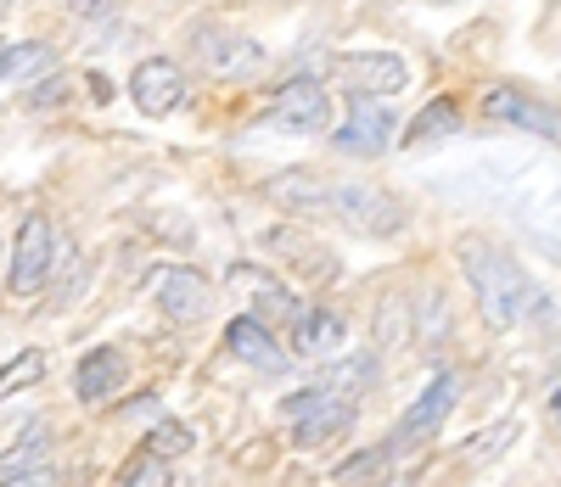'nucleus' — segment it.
<instances>
[{"instance_id":"nucleus-1","label":"nucleus","mask_w":561,"mask_h":487,"mask_svg":"<svg viewBox=\"0 0 561 487\" xmlns=\"http://www.w3.org/2000/svg\"><path fill=\"white\" fill-rule=\"evenodd\" d=\"M455 253H460V275H466V286H472V303H478L483 325L511 331L534 303V286H528L523 264L505 247H494V241H483V235H466Z\"/></svg>"},{"instance_id":"nucleus-2","label":"nucleus","mask_w":561,"mask_h":487,"mask_svg":"<svg viewBox=\"0 0 561 487\" xmlns=\"http://www.w3.org/2000/svg\"><path fill=\"white\" fill-rule=\"evenodd\" d=\"M185 39H192V62H197L208 79H219V84H248V79L264 73V45H259L253 34H242V28L197 23Z\"/></svg>"},{"instance_id":"nucleus-3","label":"nucleus","mask_w":561,"mask_h":487,"mask_svg":"<svg viewBox=\"0 0 561 487\" xmlns=\"http://www.w3.org/2000/svg\"><path fill=\"white\" fill-rule=\"evenodd\" d=\"M325 213L343 219L359 235H399L404 230L399 197H388L382 185H365V179H332L325 185Z\"/></svg>"},{"instance_id":"nucleus-4","label":"nucleus","mask_w":561,"mask_h":487,"mask_svg":"<svg viewBox=\"0 0 561 487\" xmlns=\"http://www.w3.org/2000/svg\"><path fill=\"white\" fill-rule=\"evenodd\" d=\"M280 415H287L298 449H320V443H332V437L354 431V404L337 393V386H309V393L280 404Z\"/></svg>"},{"instance_id":"nucleus-5","label":"nucleus","mask_w":561,"mask_h":487,"mask_svg":"<svg viewBox=\"0 0 561 487\" xmlns=\"http://www.w3.org/2000/svg\"><path fill=\"white\" fill-rule=\"evenodd\" d=\"M57 235H51V219L45 213H28L18 241H12V258H7V286H12V298H34V291L51 280L57 269Z\"/></svg>"},{"instance_id":"nucleus-6","label":"nucleus","mask_w":561,"mask_h":487,"mask_svg":"<svg viewBox=\"0 0 561 487\" xmlns=\"http://www.w3.org/2000/svg\"><path fill=\"white\" fill-rule=\"evenodd\" d=\"M264 124L270 129H287V135H314L332 124V102H325V84L298 73L287 79L275 95H270V107H264Z\"/></svg>"},{"instance_id":"nucleus-7","label":"nucleus","mask_w":561,"mask_h":487,"mask_svg":"<svg viewBox=\"0 0 561 487\" xmlns=\"http://www.w3.org/2000/svg\"><path fill=\"white\" fill-rule=\"evenodd\" d=\"M483 118L489 124H505V129H523V135H539L550 146H561V113L545 107L539 95L517 90V84H494L483 90Z\"/></svg>"},{"instance_id":"nucleus-8","label":"nucleus","mask_w":561,"mask_h":487,"mask_svg":"<svg viewBox=\"0 0 561 487\" xmlns=\"http://www.w3.org/2000/svg\"><path fill=\"white\" fill-rule=\"evenodd\" d=\"M332 79L348 95H399L410 90V62L393 51H348L332 62Z\"/></svg>"},{"instance_id":"nucleus-9","label":"nucleus","mask_w":561,"mask_h":487,"mask_svg":"<svg viewBox=\"0 0 561 487\" xmlns=\"http://www.w3.org/2000/svg\"><path fill=\"white\" fill-rule=\"evenodd\" d=\"M129 95H135V107L147 113V118H169V113L185 107L192 79H185L180 62H169V57H147V62L129 73Z\"/></svg>"},{"instance_id":"nucleus-10","label":"nucleus","mask_w":561,"mask_h":487,"mask_svg":"<svg viewBox=\"0 0 561 487\" xmlns=\"http://www.w3.org/2000/svg\"><path fill=\"white\" fill-rule=\"evenodd\" d=\"M225 286L237 291V298L248 303V314H259V320H298L304 314V303L293 298V286H280L270 269H259V264H230L225 269Z\"/></svg>"},{"instance_id":"nucleus-11","label":"nucleus","mask_w":561,"mask_h":487,"mask_svg":"<svg viewBox=\"0 0 561 487\" xmlns=\"http://www.w3.org/2000/svg\"><path fill=\"white\" fill-rule=\"evenodd\" d=\"M455 398H460V375H455V370H438V375L427 381V393H421V398L399 415V426H393V449L427 443V437L444 426V415L455 409Z\"/></svg>"},{"instance_id":"nucleus-12","label":"nucleus","mask_w":561,"mask_h":487,"mask_svg":"<svg viewBox=\"0 0 561 487\" xmlns=\"http://www.w3.org/2000/svg\"><path fill=\"white\" fill-rule=\"evenodd\" d=\"M393 113L382 107V95H348V118L337 124V152H359L377 158L393 146Z\"/></svg>"},{"instance_id":"nucleus-13","label":"nucleus","mask_w":561,"mask_h":487,"mask_svg":"<svg viewBox=\"0 0 561 487\" xmlns=\"http://www.w3.org/2000/svg\"><path fill=\"white\" fill-rule=\"evenodd\" d=\"M152 298H158V309H163L174 325H197V320H208V309H214L208 280H203L197 269H185V264H169V269L152 275Z\"/></svg>"},{"instance_id":"nucleus-14","label":"nucleus","mask_w":561,"mask_h":487,"mask_svg":"<svg viewBox=\"0 0 561 487\" xmlns=\"http://www.w3.org/2000/svg\"><path fill=\"white\" fill-rule=\"evenodd\" d=\"M225 348L237 353L242 364H253V370H264V375H280L293 364V353L270 336V320H259V314H237L225 325Z\"/></svg>"},{"instance_id":"nucleus-15","label":"nucleus","mask_w":561,"mask_h":487,"mask_svg":"<svg viewBox=\"0 0 561 487\" xmlns=\"http://www.w3.org/2000/svg\"><path fill=\"white\" fill-rule=\"evenodd\" d=\"M124 381H129V364L118 348H90L73 370V393H79V404H107Z\"/></svg>"},{"instance_id":"nucleus-16","label":"nucleus","mask_w":561,"mask_h":487,"mask_svg":"<svg viewBox=\"0 0 561 487\" xmlns=\"http://www.w3.org/2000/svg\"><path fill=\"white\" fill-rule=\"evenodd\" d=\"M45 454H51V443H45V420H34V426L23 431V443L0 454V482H28V487L57 482V471L45 465Z\"/></svg>"},{"instance_id":"nucleus-17","label":"nucleus","mask_w":561,"mask_h":487,"mask_svg":"<svg viewBox=\"0 0 561 487\" xmlns=\"http://www.w3.org/2000/svg\"><path fill=\"white\" fill-rule=\"evenodd\" d=\"M325 174H309V169H287V174H275L264 179V197L275 208H287V213H325Z\"/></svg>"},{"instance_id":"nucleus-18","label":"nucleus","mask_w":561,"mask_h":487,"mask_svg":"<svg viewBox=\"0 0 561 487\" xmlns=\"http://www.w3.org/2000/svg\"><path fill=\"white\" fill-rule=\"evenodd\" d=\"M293 348L304 359H325V353H337L343 348V320L332 309H304L293 320Z\"/></svg>"},{"instance_id":"nucleus-19","label":"nucleus","mask_w":561,"mask_h":487,"mask_svg":"<svg viewBox=\"0 0 561 487\" xmlns=\"http://www.w3.org/2000/svg\"><path fill=\"white\" fill-rule=\"evenodd\" d=\"M57 68V45L45 39H18V45H0V84H28L39 73Z\"/></svg>"},{"instance_id":"nucleus-20","label":"nucleus","mask_w":561,"mask_h":487,"mask_svg":"<svg viewBox=\"0 0 561 487\" xmlns=\"http://www.w3.org/2000/svg\"><path fill=\"white\" fill-rule=\"evenodd\" d=\"M264 247H280V253H298V264L314 275V280H332L337 275V264H332V253H320L314 241H304L298 230H270L264 235Z\"/></svg>"},{"instance_id":"nucleus-21","label":"nucleus","mask_w":561,"mask_h":487,"mask_svg":"<svg viewBox=\"0 0 561 487\" xmlns=\"http://www.w3.org/2000/svg\"><path fill=\"white\" fill-rule=\"evenodd\" d=\"M455 118H460V107H455V95H438L433 107H421V113L410 118L404 140H410V146H421V140H444V135L455 129Z\"/></svg>"},{"instance_id":"nucleus-22","label":"nucleus","mask_w":561,"mask_h":487,"mask_svg":"<svg viewBox=\"0 0 561 487\" xmlns=\"http://www.w3.org/2000/svg\"><path fill=\"white\" fill-rule=\"evenodd\" d=\"M39 375H45V353H39V348H23L18 359L0 364V398H12L18 386H34Z\"/></svg>"},{"instance_id":"nucleus-23","label":"nucleus","mask_w":561,"mask_h":487,"mask_svg":"<svg viewBox=\"0 0 561 487\" xmlns=\"http://www.w3.org/2000/svg\"><path fill=\"white\" fill-rule=\"evenodd\" d=\"M118 482H124V487H163V482H169V460L152 454V449H140V460H129V465L118 471Z\"/></svg>"},{"instance_id":"nucleus-24","label":"nucleus","mask_w":561,"mask_h":487,"mask_svg":"<svg viewBox=\"0 0 561 487\" xmlns=\"http://www.w3.org/2000/svg\"><path fill=\"white\" fill-rule=\"evenodd\" d=\"M140 449H152V454L174 460V454L192 449V431H185L180 420H163V426H152V431H147V443H140Z\"/></svg>"},{"instance_id":"nucleus-25","label":"nucleus","mask_w":561,"mask_h":487,"mask_svg":"<svg viewBox=\"0 0 561 487\" xmlns=\"http://www.w3.org/2000/svg\"><path fill=\"white\" fill-rule=\"evenodd\" d=\"M359 476H388V449H365V454H348L332 482H359Z\"/></svg>"},{"instance_id":"nucleus-26","label":"nucleus","mask_w":561,"mask_h":487,"mask_svg":"<svg viewBox=\"0 0 561 487\" xmlns=\"http://www.w3.org/2000/svg\"><path fill=\"white\" fill-rule=\"evenodd\" d=\"M102 7H113V0H73V12H102Z\"/></svg>"},{"instance_id":"nucleus-27","label":"nucleus","mask_w":561,"mask_h":487,"mask_svg":"<svg viewBox=\"0 0 561 487\" xmlns=\"http://www.w3.org/2000/svg\"><path fill=\"white\" fill-rule=\"evenodd\" d=\"M550 415L561 420V386H556V393H550Z\"/></svg>"},{"instance_id":"nucleus-28","label":"nucleus","mask_w":561,"mask_h":487,"mask_svg":"<svg viewBox=\"0 0 561 487\" xmlns=\"http://www.w3.org/2000/svg\"><path fill=\"white\" fill-rule=\"evenodd\" d=\"M7 7H12V0H0V12H7Z\"/></svg>"},{"instance_id":"nucleus-29","label":"nucleus","mask_w":561,"mask_h":487,"mask_svg":"<svg viewBox=\"0 0 561 487\" xmlns=\"http://www.w3.org/2000/svg\"><path fill=\"white\" fill-rule=\"evenodd\" d=\"M438 7H444V0H438Z\"/></svg>"}]
</instances>
